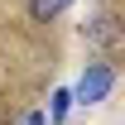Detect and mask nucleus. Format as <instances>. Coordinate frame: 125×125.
Listing matches in <instances>:
<instances>
[{
  "label": "nucleus",
  "instance_id": "obj_1",
  "mask_svg": "<svg viewBox=\"0 0 125 125\" xmlns=\"http://www.w3.org/2000/svg\"><path fill=\"white\" fill-rule=\"evenodd\" d=\"M111 87H115V72H111L106 62H87V72H82L77 92H72V101H82V106H96V101H106Z\"/></svg>",
  "mask_w": 125,
  "mask_h": 125
},
{
  "label": "nucleus",
  "instance_id": "obj_2",
  "mask_svg": "<svg viewBox=\"0 0 125 125\" xmlns=\"http://www.w3.org/2000/svg\"><path fill=\"white\" fill-rule=\"evenodd\" d=\"M82 34H87V43L106 48V53H115V48H120V29H115V19H111V15H92Z\"/></svg>",
  "mask_w": 125,
  "mask_h": 125
},
{
  "label": "nucleus",
  "instance_id": "obj_3",
  "mask_svg": "<svg viewBox=\"0 0 125 125\" xmlns=\"http://www.w3.org/2000/svg\"><path fill=\"white\" fill-rule=\"evenodd\" d=\"M62 5H67V0H29V15H34V19H39V24H48V19L58 15Z\"/></svg>",
  "mask_w": 125,
  "mask_h": 125
},
{
  "label": "nucleus",
  "instance_id": "obj_4",
  "mask_svg": "<svg viewBox=\"0 0 125 125\" xmlns=\"http://www.w3.org/2000/svg\"><path fill=\"white\" fill-rule=\"evenodd\" d=\"M67 111H72V92L58 87V92H53V111H48V120H67Z\"/></svg>",
  "mask_w": 125,
  "mask_h": 125
},
{
  "label": "nucleus",
  "instance_id": "obj_5",
  "mask_svg": "<svg viewBox=\"0 0 125 125\" xmlns=\"http://www.w3.org/2000/svg\"><path fill=\"white\" fill-rule=\"evenodd\" d=\"M24 125H48V115H39V111H34V115H29Z\"/></svg>",
  "mask_w": 125,
  "mask_h": 125
}]
</instances>
